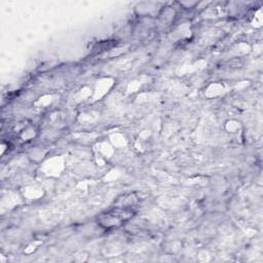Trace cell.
Instances as JSON below:
<instances>
[{"label":"cell","instance_id":"cell-1","mask_svg":"<svg viewBox=\"0 0 263 263\" xmlns=\"http://www.w3.org/2000/svg\"><path fill=\"white\" fill-rule=\"evenodd\" d=\"M133 216V212L126 209H114L99 218V223L105 228H113L121 225Z\"/></svg>","mask_w":263,"mask_h":263}]
</instances>
